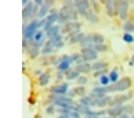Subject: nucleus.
I'll use <instances>...</instances> for the list:
<instances>
[{
  "instance_id": "nucleus-1",
  "label": "nucleus",
  "mask_w": 134,
  "mask_h": 118,
  "mask_svg": "<svg viewBox=\"0 0 134 118\" xmlns=\"http://www.w3.org/2000/svg\"><path fill=\"white\" fill-rule=\"evenodd\" d=\"M132 80L129 77H124L114 84L107 87H98L93 88L92 92L101 94L112 93L116 91H124L131 87Z\"/></svg>"
},
{
  "instance_id": "nucleus-2",
  "label": "nucleus",
  "mask_w": 134,
  "mask_h": 118,
  "mask_svg": "<svg viewBox=\"0 0 134 118\" xmlns=\"http://www.w3.org/2000/svg\"><path fill=\"white\" fill-rule=\"evenodd\" d=\"M77 19V12L72 6L71 1H67V4L64 5L61 9L58 15V22L60 24L67 22L69 20H75Z\"/></svg>"
},
{
  "instance_id": "nucleus-3",
  "label": "nucleus",
  "mask_w": 134,
  "mask_h": 118,
  "mask_svg": "<svg viewBox=\"0 0 134 118\" xmlns=\"http://www.w3.org/2000/svg\"><path fill=\"white\" fill-rule=\"evenodd\" d=\"M81 24L79 22H70L67 23L62 28V33H69V37H73L78 34L81 28Z\"/></svg>"
},
{
  "instance_id": "nucleus-4",
  "label": "nucleus",
  "mask_w": 134,
  "mask_h": 118,
  "mask_svg": "<svg viewBox=\"0 0 134 118\" xmlns=\"http://www.w3.org/2000/svg\"><path fill=\"white\" fill-rule=\"evenodd\" d=\"M105 8L107 14L110 17L116 16L119 13V2L115 1H107Z\"/></svg>"
},
{
  "instance_id": "nucleus-5",
  "label": "nucleus",
  "mask_w": 134,
  "mask_h": 118,
  "mask_svg": "<svg viewBox=\"0 0 134 118\" xmlns=\"http://www.w3.org/2000/svg\"><path fill=\"white\" fill-rule=\"evenodd\" d=\"M38 28V21L34 20L28 25L23 30L24 35L26 39H31L35 33L36 29Z\"/></svg>"
},
{
  "instance_id": "nucleus-6",
  "label": "nucleus",
  "mask_w": 134,
  "mask_h": 118,
  "mask_svg": "<svg viewBox=\"0 0 134 118\" xmlns=\"http://www.w3.org/2000/svg\"><path fill=\"white\" fill-rule=\"evenodd\" d=\"M82 57L84 61L95 60L98 57L97 53L94 49L90 48H83L81 50Z\"/></svg>"
},
{
  "instance_id": "nucleus-7",
  "label": "nucleus",
  "mask_w": 134,
  "mask_h": 118,
  "mask_svg": "<svg viewBox=\"0 0 134 118\" xmlns=\"http://www.w3.org/2000/svg\"><path fill=\"white\" fill-rule=\"evenodd\" d=\"M129 3L126 1H120L119 2V13L120 18L122 20H126L128 16Z\"/></svg>"
},
{
  "instance_id": "nucleus-8",
  "label": "nucleus",
  "mask_w": 134,
  "mask_h": 118,
  "mask_svg": "<svg viewBox=\"0 0 134 118\" xmlns=\"http://www.w3.org/2000/svg\"><path fill=\"white\" fill-rule=\"evenodd\" d=\"M58 15H59V13L55 9H53L50 11V14L47 16L46 18V22L44 25L45 31H48L51 27H52L51 26L53 23L58 20Z\"/></svg>"
},
{
  "instance_id": "nucleus-9",
  "label": "nucleus",
  "mask_w": 134,
  "mask_h": 118,
  "mask_svg": "<svg viewBox=\"0 0 134 118\" xmlns=\"http://www.w3.org/2000/svg\"><path fill=\"white\" fill-rule=\"evenodd\" d=\"M74 5L76 7L77 12L80 14L85 15L87 12V10L90 8V3L86 0H78L74 2Z\"/></svg>"
},
{
  "instance_id": "nucleus-10",
  "label": "nucleus",
  "mask_w": 134,
  "mask_h": 118,
  "mask_svg": "<svg viewBox=\"0 0 134 118\" xmlns=\"http://www.w3.org/2000/svg\"><path fill=\"white\" fill-rule=\"evenodd\" d=\"M54 3V1L52 0H47L45 1L44 4H42V5L41 7V8L39 10L38 16L39 18H42L43 17H44L45 15L47 14V13L48 12V11L50 8L51 6L53 5Z\"/></svg>"
},
{
  "instance_id": "nucleus-11",
  "label": "nucleus",
  "mask_w": 134,
  "mask_h": 118,
  "mask_svg": "<svg viewBox=\"0 0 134 118\" xmlns=\"http://www.w3.org/2000/svg\"><path fill=\"white\" fill-rule=\"evenodd\" d=\"M68 89V85L66 83H63L61 85L52 87L50 89V91L51 93L55 94H63L66 93Z\"/></svg>"
},
{
  "instance_id": "nucleus-12",
  "label": "nucleus",
  "mask_w": 134,
  "mask_h": 118,
  "mask_svg": "<svg viewBox=\"0 0 134 118\" xmlns=\"http://www.w3.org/2000/svg\"><path fill=\"white\" fill-rule=\"evenodd\" d=\"M107 113L111 117H115L116 116H119L124 113V106H116L112 109H109L107 110Z\"/></svg>"
},
{
  "instance_id": "nucleus-13",
  "label": "nucleus",
  "mask_w": 134,
  "mask_h": 118,
  "mask_svg": "<svg viewBox=\"0 0 134 118\" xmlns=\"http://www.w3.org/2000/svg\"><path fill=\"white\" fill-rule=\"evenodd\" d=\"M76 71L82 74H88L92 69V66L89 63H85L77 65L76 67Z\"/></svg>"
},
{
  "instance_id": "nucleus-14",
  "label": "nucleus",
  "mask_w": 134,
  "mask_h": 118,
  "mask_svg": "<svg viewBox=\"0 0 134 118\" xmlns=\"http://www.w3.org/2000/svg\"><path fill=\"white\" fill-rule=\"evenodd\" d=\"M34 4L32 3V2L30 1L29 3H28L25 6V7L23 8L22 11V18L23 19H26L31 16L32 14V11H33L34 8Z\"/></svg>"
},
{
  "instance_id": "nucleus-15",
  "label": "nucleus",
  "mask_w": 134,
  "mask_h": 118,
  "mask_svg": "<svg viewBox=\"0 0 134 118\" xmlns=\"http://www.w3.org/2000/svg\"><path fill=\"white\" fill-rule=\"evenodd\" d=\"M129 98L128 97V96L126 95H120L118 97H116L114 100L111 101V102L110 103V105L116 106H122V104L126 102Z\"/></svg>"
},
{
  "instance_id": "nucleus-16",
  "label": "nucleus",
  "mask_w": 134,
  "mask_h": 118,
  "mask_svg": "<svg viewBox=\"0 0 134 118\" xmlns=\"http://www.w3.org/2000/svg\"><path fill=\"white\" fill-rule=\"evenodd\" d=\"M96 104L98 107H104L108 103H110L111 101L110 97H104L100 98H94Z\"/></svg>"
},
{
  "instance_id": "nucleus-17",
  "label": "nucleus",
  "mask_w": 134,
  "mask_h": 118,
  "mask_svg": "<svg viewBox=\"0 0 134 118\" xmlns=\"http://www.w3.org/2000/svg\"><path fill=\"white\" fill-rule=\"evenodd\" d=\"M60 27L59 26L55 25L54 26L51 27L48 31H47V36L49 38V39H52V38L55 37L56 36L59 35Z\"/></svg>"
},
{
  "instance_id": "nucleus-18",
  "label": "nucleus",
  "mask_w": 134,
  "mask_h": 118,
  "mask_svg": "<svg viewBox=\"0 0 134 118\" xmlns=\"http://www.w3.org/2000/svg\"><path fill=\"white\" fill-rule=\"evenodd\" d=\"M92 35H88V36H85L81 41H80V46L83 47V48H88L89 47L92 45Z\"/></svg>"
},
{
  "instance_id": "nucleus-19",
  "label": "nucleus",
  "mask_w": 134,
  "mask_h": 118,
  "mask_svg": "<svg viewBox=\"0 0 134 118\" xmlns=\"http://www.w3.org/2000/svg\"><path fill=\"white\" fill-rule=\"evenodd\" d=\"M51 100L53 101V102H64V103H68L69 104H73V100L71 99L70 98H69L68 97H65V96H62V95H57V96H54L53 95L51 97Z\"/></svg>"
},
{
  "instance_id": "nucleus-20",
  "label": "nucleus",
  "mask_w": 134,
  "mask_h": 118,
  "mask_svg": "<svg viewBox=\"0 0 134 118\" xmlns=\"http://www.w3.org/2000/svg\"><path fill=\"white\" fill-rule=\"evenodd\" d=\"M54 43L49 40L45 44L44 48H43L42 50V53L44 54H46L52 53L54 51Z\"/></svg>"
},
{
  "instance_id": "nucleus-21",
  "label": "nucleus",
  "mask_w": 134,
  "mask_h": 118,
  "mask_svg": "<svg viewBox=\"0 0 134 118\" xmlns=\"http://www.w3.org/2000/svg\"><path fill=\"white\" fill-rule=\"evenodd\" d=\"M85 16L86 19H87L88 21H90L91 23H96L98 21V18H97L96 15L94 13V12H92V10H88L85 13Z\"/></svg>"
},
{
  "instance_id": "nucleus-22",
  "label": "nucleus",
  "mask_w": 134,
  "mask_h": 118,
  "mask_svg": "<svg viewBox=\"0 0 134 118\" xmlns=\"http://www.w3.org/2000/svg\"><path fill=\"white\" fill-rule=\"evenodd\" d=\"M40 84L42 87L46 86L49 82V76L47 74H42L39 77Z\"/></svg>"
},
{
  "instance_id": "nucleus-23",
  "label": "nucleus",
  "mask_w": 134,
  "mask_h": 118,
  "mask_svg": "<svg viewBox=\"0 0 134 118\" xmlns=\"http://www.w3.org/2000/svg\"><path fill=\"white\" fill-rule=\"evenodd\" d=\"M29 54L30 56L32 58V59H35V58L37 57V56L40 53V51H39V49L37 47L35 46L34 45V42L32 43L31 47L29 48Z\"/></svg>"
},
{
  "instance_id": "nucleus-24",
  "label": "nucleus",
  "mask_w": 134,
  "mask_h": 118,
  "mask_svg": "<svg viewBox=\"0 0 134 118\" xmlns=\"http://www.w3.org/2000/svg\"><path fill=\"white\" fill-rule=\"evenodd\" d=\"M108 66V64L105 62H96L92 65V70H100L104 69Z\"/></svg>"
},
{
  "instance_id": "nucleus-25",
  "label": "nucleus",
  "mask_w": 134,
  "mask_h": 118,
  "mask_svg": "<svg viewBox=\"0 0 134 118\" xmlns=\"http://www.w3.org/2000/svg\"><path fill=\"white\" fill-rule=\"evenodd\" d=\"M85 37V35H84V33H80L77 34V35H75L74 36H73L70 38V44H76L77 42H78L83 39V38Z\"/></svg>"
},
{
  "instance_id": "nucleus-26",
  "label": "nucleus",
  "mask_w": 134,
  "mask_h": 118,
  "mask_svg": "<svg viewBox=\"0 0 134 118\" xmlns=\"http://www.w3.org/2000/svg\"><path fill=\"white\" fill-rule=\"evenodd\" d=\"M92 41L96 45L102 44L104 41V38L100 34H95V35H92Z\"/></svg>"
},
{
  "instance_id": "nucleus-27",
  "label": "nucleus",
  "mask_w": 134,
  "mask_h": 118,
  "mask_svg": "<svg viewBox=\"0 0 134 118\" xmlns=\"http://www.w3.org/2000/svg\"><path fill=\"white\" fill-rule=\"evenodd\" d=\"M105 113V111L104 110L94 111H91L90 110L88 111L87 113H86V115L90 117H98L99 116L104 115Z\"/></svg>"
},
{
  "instance_id": "nucleus-28",
  "label": "nucleus",
  "mask_w": 134,
  "mask_h": 118,
  "mask_svg": "<svg viewBox=\"0 0 134 118\" xmlns=\"http://www.w3.org/2000/svg\"><path fill=\"white\" fill-rule=\"evenodd\" d=\"M123 28L125 31L132 32L134 31V25L131 21H126L124 25Z\"/></svg>"
},
{
  "instance_id": "nucleus-29",
  "label": "nucleus",
  "mask_w": 134,
  "mask_h": 118,
  "mask_svg": "<svg viewBox=\"0 0 134 118\" xmlns=\"http://www.w3.org/2000/svg\"><path fill=\"white\" fill-rule=\"evenodd\" d=\"M73 92L75 94H77L79 96H83L85 93V89L83 87H79L75 88L73 89Z\"/></svg>"
},
{
  "instance_id": "nucleus-30",
  "label": "nucleus",
  "mask_w": 134,
  "mask_h": 118,
  "mask_svg": "<svg viewBox=\"0 0 134 118\" xmlns=\"http://www.w3.org/2000/svg\"><path fill=\"white\" fill-rule=\"evenodd\" d=\"M77 109V111H78L80 113H83V114L86 115V113H88V111L90 110V109L88 108V107H86L85 106H83V105H77L76 107Z\"/></svg>"
},
{
  "instance_id": "nucleus-31",
  "label": "nucleus",
  "mask_w": 134,
  "mask_h": 118,
  "mask_svg": "<svg viewBox=\"0 0 134 118\" xmlns=\"http://www.w3.org/2000/svg\"><path fill=\"white\" fill-rule=\"evenodd\" d=\"M94 49L95 50L97 51H99V52H105L107 50V47L106 45L104 44H98V45H96L94 46Z\"/></svg>"
},
{
  "instance_id": "nucleus-32",
  "label": "nucleus",
  "mask_w": 134,
  "mask_h": 118,
  "mask_svg": "<svg viewBox=\"0 0 134 118\" xmlns=\"http://www.w3.org/2000/svg\"><path fill=\"white\" fill-rule=\"evenodd\" d=\"M69 66H70V64L68 62L65 61H62L60 64L58 66V69L60 70H66L68 69Z\"/></svg>"
},
{
  "instance_id": "nucleus-33",
  "label": "nucleus",
  "mask_w": 134,
  "mask_h": 118,
  "mask_svg": "<svg viewBox=\"0 0 134 118\" xmlns=\"http://www.w3.org/2000/svg\"><path fill=\"white\" fill-rule=\"evenodd\" d=\"M123 39L124 41L127 43H132L134 41V38L133 36L129 33H125L124 36H123Z\"/></svg>"
},
{
  "instance_id": "nucleus-34",
  "label": "nucleus",
  "mask_w": 134,
  "mask_h": 118,
  "mask_svg": "<svg viewBox=\"0 0 134 118\" xmlns=\"http://www.w3.org/2000/svg\"><path fill=\"white\" fill-rule=\"evenodd\" d=\"M79 76V73L77 71H72L69 72V74L67 75V79H69V80H72L75 78H77Z\"/></svg>"
},
{
  "instance_id": "nucleus-35",
  "label": "nucleus",
  "mask_w": 134,
  "mask_h": 118,
  "mask_svg": "<svg viewBox=\"0 0 134 118\" xmlns=\"http://www.w3.org/2000/svg\"><path fill=\"white\" fill-rule=\"evenodd\" d=\"M134 111V108L131 105H127L124 106V112L126 114H132Z\"/></svg>"
},
{
  "instance_id": "nucleus-36",
  "label": "nucleus",
  "mask_w": 134,
  "mask_h": 118,
  "mask_svg": "<svg viewBox=\"0 0 134 118\" xmlns=\"http://www.w3.org/2000/svg\"><path fill=\"white\" fill-rule=\"evenodd\" d=\"M110 79L111 80L112 82H117L119 75L118 74L116 71H112L111 73L110 74Z\"/></svg>"
},
{
  "instance_id": "nucleus-37",
  "label": "nucleus",
  "mask_w": 134,
  "mask_h": 118,
  "mask_svg": "<svg viewBox=\"0 0 134 118\" xmlns=\"http://www.w3.org/2000/svg\"><path fill=\"white\" fill-rule=\"evenodd\" d=\"M91 4L92 5L93 8L95 10V12L97 13L100 12V6L99 5V4L98 3V2H97L96 1H91Z\"/></svg>"
},
{
  "instance_id": "nucleus-38",
  "label": "nucleus",
  "mask_w": 134,
  "mask_h": 118,
  "mask_svg": "<svg viewBox=\"0 0 134 118\" xmlns=\"http://www.w3.org/2000/svg\"><path fill=\"white\" fill-rule=\"evenodd\" d=\"M77 82L79 83V84H81V85L86 84V83L88 82V79L86 77L83 76H79V78H77Z\"/></svg>"
},
{
  "instance_id": "nucleus-39",
  "label": "nucleus",
  "mask_w": 134,
  "mask_h": 118,
  "mask_svg": "<svg viewBox=\"0 0 134 118\" xmlns=\"http://www.w3.org/2000/svg\"><path fill=\"white\" fill-rule=\"evenodd\" d=\"M100 82L103 85H107L109 83V78L105 75H103L100 78Z\"/></svg>"
},
{
  "instance_id": "nucleus-40",
  "label": "nucleus",
  "mask_w": 134,
  "mask_h": 118,
  "mask_svg": "<svg viewBox=\"0 0 134 118\" xmlns=\"http://www.w3.org/2000/svg\"><path fill=\"white\" fill-rule=\"evenodd\" d=\"M57 111L58 112H59L60 113H61V114L63 115H68V116L69 115L70 113L71 112L70 110H69V109H63V108L58 109Z\"/></svg>"
},
{
  "instance_id": "nucleus-41",
  "label": "nucleus",
  "mask_w": 134,
  "mask_h": 118,
  "mask_svg": "<svg viewBox=\"0 0 134 118\" xmlns=\"http://www.w3.org/2000/svg\"><path fill=\"white\" fill-rule=\"evenodd\" d=\"M42 36H43V33L42 32H38L37 33L35 34V40L36 42H38L42 40Z\"/></svg>"
},
{
  "instance_id": "nucleus-42",
  "label": "nucleus",
  "mask_w": 134,
  "mask_h": 118,
  "mask_svg": "<svg viewBox=\"0 0 134 118\" xmlns=\"http://www.w3.org/2000/svg\"><path fill=\"white\" fill-rule=\"evenodd\" d=\"M107 71V70H105V69H102V70H98V71L95 72L94 74V76L96 77H98V76H103V75L104 74H105V72Z\"/></svg>"
},
{
  "instance_id": "nucleus-43",
  "label": "nucleus",
  "mask_w": 134,
  "mask_h": 118,
  "mask_svg": "<svg viewBox=\"0 0 134 118\" xmlns=\"http://www.w3.org/2000/svg\"><path fill=\"white\" fill-rule=\"evenodd\" d=\"M79 101H80V103H81V104L83 105V106H85L86 107H88L89 106H90L89 102H88V100H86V98L85 97L81 98Z\"/></svg>"
},
{
  "instance_id": "nucleus-44",
  "label": "nucleus",
  "mask_w": 134,
  "mask_h": 118,
  "mask_svg": "<svg viewBox=\"0 0 134 118\" xmlns=\"http://www.w3.org/2000/svg\"><path fill=\"white\" fill-rule=\"evenodd\" d=\"M62 60H63L62 61H65L68 62L69 64L72 63L73 61L72 60V58H71V57H69V56H68V55H63Z\"/></svg>"
},
{
  "instance_id": "nucleus-45",
  "label": "nucleus",
  "mask_w": 134,
  "mask_h": 118,
  "mask_svg": "<svg viewBox=\"0 0 134 118\" xmlns=\"http://www.w3.org/2000/svg\"><path fill=\"white\" fill-rule=\"evenodd\" d=\"M69 116H70L71 117H72L73 118H79L80 116L78 113L76 112V111H71L69 114Z\"/></svg>"
},
{
  "instance_id": "nucleus-46",
  "label": "nucleus",
  "mask_w": 134,
  "mask_h": 118,
  "mask_svg": "<svg viewBox=\"0 0 134 118\" xmlns=\"http://www.w3.org/2000/svg\"><path fill=\"white\" fill-rule=\"evenodd\" d=\"M64 46V42H62V41L60 42H58L54 44V47L57 48H62Z\"/></svg>"
},
{
  "instance_id": "nucleus-47",
  "label": "nucleus",
  "mask_w": 134,
  "mask_h": 118,
  "mask_svg": "<svg viewBox=\"0 0 134 118\" xmlns=\"http://www.w3.org/2000/svg\"><path fill=\"white\" fill-rule=\"evenodd\" d=\"M46 111L47 113H48V114H53L54 113V107L53 106H49L48 108L47 109Z\"/></svg>"
},
{
  "instance_id": "nucleus-48",
  "label": "nucleus",
  "mask_w": 134,
  "mask_h": 118,
  "mask_svg": "<svg viewBox=\"0 0 134 118\" xmlns=\"http://www.w3.org/2000/svg\"><path fill=\"white\" fill-rule=\"evenodd\" d=\"M45 22H46V19H42V20H41V21H39V22H38V28L42 27V26H44Z\"/></svg>"
},
{
  "instance_id": "nucleus-49",
  "label": "nucleus",
  "mask_w": 134,
  "mask_h": 118,
  "mask_svg": "<svg viewBox=\"0 0 134 118\" xmlns=\"http://www.w3.org/2000/svg\"><path fill=\"white\" fill-rule=\"evenodd\" d=\"M35 2L36 5H37L42 6V4H44V3H43V1H42V0H35Z\"/></svg>"
},
{
  "instance_id": "nucleus-50",
  "label": "nucleus",
  "mask_w": 134,
  "mask_h": 118,
  "mask_svg": "<svg viewBox=\"0 0 134 118\" xmlns=\"http://www.w3.org/2000/svg\"><path fill=\"white\" fill-rule=\"evenodd\" d=\"M120 118H130V117H129L126 114H125V115H121V116L120 117Z\"/></svg>"
},
{
  "instance_id": "nucleus-51",
  "label": "nucleus",
  "mask_w": 134,
  "mask_h": 118,
  "mask_svg": "<svg viewBox=\"0 0 134 118\" xmlns=\"http://www.w3.org/2000/svg\"><path fill=\"white\" fill-rule=\"evenodd\" d=\"M28 4L27 0H23L22 1V5H26Z\"/></svg>"
},
{
  "instance_id": "nucleus-52",
  "label": "nucleus",
  "mask_w": 134,
  "mask_h": 118,
  "mask_svg": "<svg viewBox=\"0 0 134 118\" xmlns=\"http://www.w3.org/2000/svg\"><path fill=\"white\" fill-rule=\"evenodd\" d=\"M62 77H63V75H62V74L61 73H60V72H59V74H58V78H60V79H62Z\"/></svg>"
},
{
  "instance_id": "nucleus-53",
  "label": "nucleus",
  "mask_w": 134,
  "mask_h": 118,
  "mask_svg": "<svg viewBox=\"0 0 134 118\" xmlns=\"http://www.w3.org/2000/svg\"><path fill=\"white\" fill-rule=\"evenodd\" d=\"M41 74V70H37V71L35 72V74L38 75V74Z\"/></svg>"
},
{
  "instance_id": "nucleus-54",
  "label": "nucleus",
  "mask_w": 134,
  "mask_h": 118,
  "mask_svg": "<svg viewBox=\"0 0 134 118\" xmlns=\"http://www.w3.org/2000/svg\"><path fill=\"white\" fill-rule=\"evenodd\" d=\"M106 118H115V117H106Z\"/></svg>"
},
{
  "instance_id": "nucleus-55",
  "label": "nucleus",
  "mask_w": 134,
  "mask_h": 118,
  "mask_svg": "<svg viewBox=\"0 0 134 118\" xmlns=\"http://www.w3.org/2000/svg\"><path fill=\"white\" fill-rule=\"evenodd\" d=\"M132 118H134V115L132 116Z\"/></svg>"
}]
</instances>
